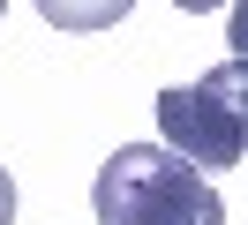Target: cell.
Returning <instances> with one entry per match:
<instances>
[{"label": "cell", "mask_w": 248, "mask_h": 225, "mask_svg": "<svg viewBox=\"0 0 248 225\" xmlns=\"http://www.w3.org/2000/svg\"><path fill=\"white\" fill-rule=\"evenodd\" d=\"M128 8H136V0H38V15H46L53 30H113Z\"/></svg>", "instance_id": "3957f363"}, {"label": "cell", "mask_w": 248, "mask_h": 225, "mask_svg": "<svg viewBox=\"0 0 248 225\" xmlns=\"http://www.w3.org/2000/svg\"><path fill=\"white\" fill-rule=\"evenodd\" d=\"M91 218L98 225H226L211 173L173 158L166 143H121L91 180Z\"/></svg>", "instance_id": "6da1fadb"}, {"label": "cell", "mask_w": 248, "mask_h": 225, "mask_svg": "<svg viewBox=\"0 0 248 225\" xmlns=\"http://www.w3.org/2000/svg\"><path fill=\"white\" fill-rule=\"evenodd\" d=\"M181 15H211V8H233V0H173Z\"/></svg>", "instance_id": "5b68a950"}, {"label": "cell", "mask_w": 248, "mask_h": 225, "mask_svg": "<svg viewBox=\"0 0 248 225\" xmlns=\"http://www.w3.org/2000/svg\"><path fill=\"white\" fill-rule=\"evenodd\" d=\"M158 135L173 158H188L196 173H226L248 158V60H218L211 75H196L188 90L158 98Z\"/></svg>", "instance_id": "7a4b0ae2"}, {"label": "cell", "mask_w": 248, "mask_h": 225, "mask_svg": "<svg viewBox=\"0 0 248 225\" xmlns=\"http://www.w3.org/2000/svg\"><path fill=\"white\" fill-rule=\"evenodd\" d=\"M0 225H16V180H8V165H0Z\"/></svg>", "instance_id": "277c9868"}, {"label": "cell", "mask_w": 248, "mask_h": 225, "mask_svg": "<svg viewBox=\"0 0 248 225\" xmlns=\"http://www.w3.org/2000/svg\"><path fill=\"white\" fill-rule=\"evenodd\" d=\"M0 8H8V0H0Z\"/></svg>", "instance_id": "8992f818"}]
</instances>
